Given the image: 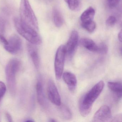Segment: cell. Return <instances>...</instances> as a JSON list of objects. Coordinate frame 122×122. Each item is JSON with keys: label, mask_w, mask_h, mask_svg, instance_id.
I'll list each match as a JSON object with an SVG mask.
<instances>
[{"label": "cell", "mask_w": 122, "mask_h": 122, "mask_svg": "<svg viewBox=\"0 0 122 122\" xmlns=\"http://www.w3.org/2000/svg\"><path fill=\"white\" fill-rule=\"evenodd\" d=\"M4 48L11 54H17L22 48V40L17 35H12L8 40V44L4 45Z\"/></svg>", "instance_id": "8992f818"}, {"label": "cell", "mask_w": 122, "mask_h": 122, "mask_svg": "<svg viewBox=\"0 0 122 122\" xmlns=\"http://www.w3.org/2000/svg\"><path fill=\"white\" fill-rule=\"evenodd\" d=\"M53 19L54 24L56 27H60L64 23V20L61 13L57 9L53 10Z\"/></svg>", "instance_id": "e0dca14e"}, {"label": "cell", "mask_w": 122, "mask_h": 122, "mask_svg": "<svg viewBox=\"0 0 122 122\" xmlns=\"http://www.w3.org/2000/svg\"><path fill=\"white\" fill-rule=\"evenodd\" d=\"M36 92L38 101L39 104L43 107L46 106L47 102L44 94L42 83L40 81H38L36 85Z\"/></svg>", "instance_id": "4fadbf2b"}, {"label": "cell", "mask_w": 122, "mask_h": 122, "mask_svg": "<svg viewBox=\"0 0 122 122\" xmlns=\"http://www.w3.org/2000/svg\"><path fill=\"white\" fill-rule=\"evenodd\" d=\"M108 50L107 45L104 43H102L98 46L97 53L101 54H106Z\"/></svg>", "instance_id": "ffe728a7"}, {"label": "cell", "mask_w": 122, "mask_h": 122, "mask_svg": "<svg viewBox=\"0 0 122 122\" xmlns=\"http://www.w3.org/2000/svg\"><path fill=\"white\" fill-rule=\"evenodd\" d=\"M66 55L65 46L61 45L57 50L54 63L56 77L58 80H60L62 75Z\"/></svg>", "instance_id": "5b68a950"}, {"label": "cell", "mask_w": 122, "mask_h": 122, "mask_svg": "<svg viewBox=\"0 0 122 122\" xmlns=\"http://www.w3.org/2000/svg\"><path fill=\"white\" fill-rule=\"evenodd\" d=\"M21 63L17 59L10 60L5 68V74L8 86L12 95L15 94L16 89V75L19 70Z\"/></svg>", "instance_id": "3957f363"}, {"label": "cell", "mask_w": 122, "mask_h": 122, "mask_svg": "<svg viewBox=\"0 0 122 122\" xmlns=\"http://www.w3.org/2000/svg\"><path fill=\"white\" fill-rule=\"evenodd\" d=\"M104 86L105 83L103 81L98 82L85 95L81 100V103L92 107L93 104L102 91Z\"/></svg>", "instance_id": "277c9868"}, {"label": "cell", "mask_w": 122, "mask_h": 122, "mask_svg": "<svg viewBox=\"0 0 122 122\" xmlns=\"http://www.w3.org/2000/svg\"><path fill=\"white\" fill-rule=\"evenodd\" d=\"M63 80L71 92L74 93L76 89L77 80L76 76L72 73L66 72L62 74Z\"/></svg>", "instance_id": "30bf717a"}, {"label": "cell", "mask_w": 122, "mask_h": 122, "mask_svg": "<svg viewBox=\"0 0 122 122\" xmlns=\"http://www.w3.org/2000/svg\"><path fill=\"white\" fill-rule=\"evenodd\" d=\"M78 39V32L75 30L72 31L66 45L65 46L66 55L71 56L73 54L77 46Z\"/></svg>", "instance_id": "9c48e42d"}, {"label": "cell", "mask_w": 122, "mask_h": 122, "mask_svg": "<svg viewBox=\"0 0 122 122\" xmlns=\"http://www.w3.org/2000/svg\"><path fill=\"white\" fill-rule=\"evenodd\" d=\"M59 111L61 117L65 120H70L72 117L70 109L65 105L61 104L59 106Z\"/></svg>", "instance_id": "2e32d148"}, {"label": "cell", "mask_w": 122, "mask_h": 122, "mask_svg": "<svg viewBox=\"0 0 122 122\" xmlns=\"http://www.w3.org/2000/svg\"><path fill=\"white\" fill-rule=\"evenodd\" d=\"M13 21L15 27L18 33L30 43L34 45L41 44L42 38L38 32L23 24L18 18L15 17Z\"/></svg>", "instance_id": "7a4b0ae2"}, {"label": "cell", "mask_w": 122, "mask_h": 122, "mask_svg": "<svg viewBox=\"0 0 122 122\" xmlns=\"http://www.w3.org/2000/svg\"><path fill=\"white\" fill-rule=\"evenodd\" d=\"M7 22L3 18L0 17V32L1 33L4 32L5 31Z\"/></svg>", "instance_id": "603a6c76"}, {"label": "cell", "mask_w": 122, "mask_h": 122, "mask_svg": "<svg viewBox=\"0 0 122 122\" xmlns=\"http://www.w3.org/2000/svg\"><path fill=\"white\" fill-rule=\"evenodd\" d=\"M118 38L119 41L121 42H122V31H121L118 34Z\"/></svg>", "instance_id": "83f0119b"}, {"label": "cell", "mask_w": 122, "mask_h": 122, "mask_svg": "<svg viewBox=\"0 0 122 122\" xmlns=\"http://www.w3.org/2000/svg\"><path fill=\"white\" fill-rule=\"evenodd\" d=\"M122 83L120 81H110L107 83L108 87L118 100L121 99L122 97Z\"/></svg>", "instance_id": "7c38bea8"}, {"label": "cell", "mask_w": 122, "mask_h": 122, "mask_svg": "<svg viewBox=\"0 0 122 122\" xmlns=\"http://www.w3.org/2000/svg\"><path fill=\"white\" fill-rule=\"evenodd\" d=\"M81 44L86 49L91 51L97 53L98 46L91 39L85 38L81 40Z\"/></svg>", "instance_id": "5bb4252c"}, {"label": "cell", "mask_w": 122, "mask_h": 122, "mask_svg": "<svg viewBox=\"0 0 122 122\" xmlns=\"http://www.w3.org/2000/svg\"><path fill=\"white\" fill-rule=\"evenodd\" d=\"M0 41H1L4 45L8 44V40H7L4 36L1 33H0Z\"/></svg>", "instance_id": "484cf974"}, {"label": "cell", "mask_w": 122, "mask_h": 122, "mask_svg": "<svg viewBox=\"0 0 122 122\" xmlns=\"http://www.w3.org/2000/svg\"><path fill=\"white\" fill-rule=\"evenodd\" d=\"M47 93L48 99L52 103L57 106L61 105V98L59 92L54 81L51 79L48 82Z\"/></svg>", "instance_id": "52a82bcc"}, {"label": "cell", "mask_w": 122, "mask_h": 122, "mask_svg": "<svg viewBox=\"0 0 122 122\" xmlns=\"http://www.w3.org/2000/svg\"><path fill=\"white\" fill-rule=\"evenodd\" d=\"M6 86L3 82L0 81V102L4 97L5 92H6Z\"/></svg>", "instance_id": "44dd1931"}, {"label": "cell", "mask_w": 122, "mask_h": 122, "mask_svg": "<svg viewBox=\"0 0 122 122\" xmlns=\"http://www.w3.org/2000/svg\"><path fill=\"white\" fill-rule=\"evenodd\" d=\"M81 25L83 28L90 33L94 32L96 28V24L93 20L82 23Z\"/></svg>", "instance_id": "d6986e66"}, {"label": "cell", "mask_w": 122, "mask_h": 122, "mask_svg": "<svg viewBox=\"0 0 122 122\" xmlns=\"http://www.w3.org/2000/svg\"><path fill=\"white\" fill-rule=\"evenodd\" d=\"M95 14V11L92 7H90L87 8L81 15L80 20L82 23L93 20Z\"/></svg>", "instance_id": "9a60e30c"}, {"label": "cell", "mask_w": 122, "mask_h": 122, "mask_svg": "<svg viewBox=\"0 0 122 122\" xmlns=\"http://www.w3.org/2000/svg\"><path fill=\"white\" fill-rule=\"evenodd\" d=\"M112 122H121L122 121V115L121 114H118L113 117L112 119Z\"/></svg>", "instance_id": "d4e9b609"}, {"label": "cell", "mask_w": 122, "mask_h": 122, "mask_svg": "<svg viewBox=\"0 0 122 122\" xmlns=\"http://www.w3.org/2000/svg\"><path fill=\"white\" fill-rule=\"evenodd\" d=\"M27 120L25 121V122H33V121H34L32 119H28Z\"/></svg>", "instance_id": "f546056e"}, {"label": "cell", "mask_w": 122, "mask_h": 122, "mask_svg": "<svg viewBox=\"0 0 122 122\" xmlns=\"http://www.w3.org/2000/svg\"><path fill=\"white\" fill-rule=\"evenodd\" d=\"M5 116H6V118L8 120V121L10 122H12V118L10 114L8 112H6L5 113Z\"/></svg>", "instance_id": "4316f807"}, {"label": "cell", "mask_w": 122, "mask_h": 122, "mask_svg": "<svg viewBox=\"0 0 122 122\" xmlns=\"http://www.w3.org/2000/svg\"><path fill=\"white\" fill-rule=\"evenodd\" d=\"M68 7L72 11H77L80 7V0H64Z\"/></svg>", "instance_id": "ac0fdd59"}, {"label": "cell", "mask_w": 122, "mask_h": 122, "mask_svg": "<svg viewBox=\"0 0 122 122\" xmlns=\"http://www.w3.org/2000/svg\"><path fill=\"white\" fill-rule=\"evenodd\" d=\"M116 19L113 16H110L107 18L106 21V24L108 26H113L116 23Z\"/></svg>", "instance_id": "7402d4cb"}, {"label": "cell", "mask_w": 122, "mask_h": 122, "mask_svg": "<svg viewBox=\"0 0 122 122\" xmlns=\"http://www.w3.org/2000/svg\"><path fill=\"white\" fill-rule=\"evenodd\" d=\"M20 20L22 23L38 32V22L28 0H21L20 9Z\"/></svg>", "instance_id": "6da1fadb"}, {"label": "cell", "mask_w": 122, "mask_h": 122, "mask_svg": "<svg viewBox=\"0 0 122 122\" xmlns=\"http://www.w3.org/2000/svg\"><path fill=\"white\" fill-rule=\"evenodd\" d=\"M112 117L110 107L107 105L101 106L95 113L93 118L92 122H107Z\"/></svg>", "instance_id": "ba28073f"}, {"label": "cell", "mask_w": 122, "mask_h": 122, "mask_svg": "<svg viewBox=\"0 0 122 122\" xmlns=\"http://www.w3.org/2000/svg\"><path fill=\"white\" fill-rule=\"evenodd\" d=\"M34 45L30 43L28 44L27 47L34 65L36 68H38L40 66V60L37 49Z\"/></svg>", "instance_id": "8fae6325"}, {"label": "cell", "mask_w": 122, "mask_h": 122, "mask_svg": "<svg viewBox=\"0 0 122 122\" xmlns=\"http://www.w3.org/2000/svg\"><path fill=\"white\" fill-rule=\"evenodd\" d=\"M120 0H107L108 6L111 8L116 7L120 2Z\"/></svg>", "instance_id": "cb8c5ba5"}, {"label": "cell", "mask_w": 122, "mask_h": 122, "mask_svg": "<svg viewBox=\"0 0 122 122\" xmlns=\"http://www.w3.org/2000/svg\"><path fill=\"white\" fill-rule=\"evenodd\" d=\"M49 122H56L57 121L55 119H53V118H51V119H50V120H49Z\"/></svg>", "instance_id": "f1b7e54d"}]
</instances>
